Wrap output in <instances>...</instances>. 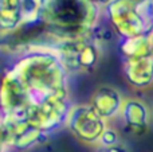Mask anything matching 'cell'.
Returning a JSON list of instances; mask_svg holds the SVG:
<instances>
[{
  "instance_id": "cell-16",
  "label": "cell",
  "mask_w": 153,
  "mask_h": 152,
  "mask_svg": "<svg viewBox=\"0 0 153 152\" xmlns=\"http://www.w3.org/2000/svg\"><path fill=\"white\" fill-rule=\"evenodd\" d=\"M5 147H8V142H7V132H5L4 124H3L1 118H0V152H4Z\"/></svg>"
},
{
  "instance_id": "cell-15",
  "label": "cell",
  "mask_w": 153,
  "mask_h": 152,
  "mask_svg": "<svg viewBox=\"0 0 153 152\" xmlns=\"http://www.w3.org/2000/svg\"><path fill=\"white\" fill-rule=\"evenodd\" d=\"M97 152H129V148L121 143L118 145H114V147H100Z\"/></svg>"
},
{
  "instance_id": "cell-11",
  "label": "cell",
  "mask_w": 153,
  "mask_h": 152,
  "mask_svg": "<svg viewBox=\"0 0 153 152\" xmlns=\"http://www.w3.org/2000/svg\"><path fill=\"white\" fill-rule=\"evenodd\" d=\"M124 101L125 98L118 89L110 85H102L93 93L90 105L103 120L109 121L120 117Z\"/></svg>"
},
{
  "instance_id": "cell-17",
  "label": "cell",
  "mask_w": 153,
  "mask_h": 152,
  "mask_svg": "<svg viewBox=\"0 0 153 152\" xmlns=\"http://www.w3.org/2000/svg\"><path fill=\"white\" fill-rule=\"evenodd\" d=\"M148 39H149V45H151V53L153 54V28L151 30V31H149Z\"/></svg>"
},
{
  "instance_id": "cell-5",
  "label": "cell",
  "mask_w": 153,
  "mask_h": 152,
  "mask_svg": "<svg viewBox=\"0 0 153 152\" xmlns=\"http://www.w3.org/2000/svg\"><path fill=\"white\" fill-rule=\"evenodd\" d=\"M67 72H91L102 57L101 45L93 38L56 42L53 47Z\"/></svg>"
},
{
  "instance_id": "cell-9",
  "label": "cell",
  "mask_w": 153,
  "mask_h": 152,
  "mask_svg": "<svg viewBox=\"0 0 153 152\" xmlns=\"http://www.w3.org/2000/svg\"><path fill=\"white\" fill-rule=\"evenodd\" d=\"M120 117L126 131L136 136H143L151 128L153 113L144 100L130 97V98H125Z\"/></svg>"
},
{
  "instance_id": "cell-10",
  "label": "cell",
  "mask_w": 153,
  "mask_h": 152,
  "mask_svg": "<svg viewBox=\"0 0 153 152\" xmlns=\"http://www.w3.org/2000/svg\"><path fill=\"white\" fill-rule=\"evenodd\" d=\"M122 73L132 88L146 90L153 86V54L122 61Z\"/></svg>"
},
{
  "instance_id": "cell-19",
  "label": "cell",
  "mask_w": 153,
  "mask_h": 152,
  "mask_svg": "<svg viewBox=\"0 0 153 152\" xmlns=\"http://www.w3.org/2000/svg\"><path fill=\"white\" fill-rule=\"evenodd\" d=\"M152 113H153V110H152Z\"/></svg>"
},
{
  "instance_id": "cell-6",
  "label": "cell",
  "mask_w": 153,
  "mask_h": 152,
  "mask_svg": "<svg viewBox=\"0 0 153 152\" xmlns=\"http://www.w3.org/2000/svg\"><path fill=\"white\" fill-rule=\"evenodd\" d=\"M66 127L76 140L87 145H98L108 121L103 120L90 104L73 105L66 118Z\"/></svg>"
},
{
  "instance_id": "cell-14",
  "label": "cell",
  "mask_w": 153,
  "mask_h": 152,
  "mask_svg": "<svg viewBox=\"0 0 153 152\" xmlns=\"http://www.w3.org/2000/svg\"><path fill=\"white\" fill-rule=\"evenodd\" d=\"M121 135L116 128H111L108 125L105 132L102 133L100 139V144L98 147H114V145L121 144Z\"/></svg>"
},
{
  "instance_id": "cell-3",
  "label": "cell",
  "mask_w": 153,
  "mask_h": 152,
  "mask_svg": "<svg viewBox=\"0 0 153 152\" xmlns=\"http://www.w3.org/2000/svg\"><path fill=\"white\" fill-rule=\"evenodd\" d=\"M102 11L111 30L120 38L148 35L153 28L151 0H110Z\"/></svg>"
},
{
  "instance_id": "cell-18",
  "label": "cell",
  "mask_w": 153,
  "mask_h": 152,
  "mask_svg": "<svg viewBox=\"0 0 153 152\" xmlns=\"http://www.w3.org/2000/svg\"><path fill=\"white\" fill-rule=\"evenodd\" d=\"M151 1H153V0H151Z\"/></svg>"
},
{
  "instance_id": "cell-4",
  "label": "cell",
  "mask_w": 153,
  "mask_h": 152,
  "mask_svg": "<svg viewBox=\"0 0 153 152\" xmlns=\"http://www.w3.org/2000/svg\"><path fill=\"white\" fill-rule=\"evenodd\" d=\"M71 107L69 90L59 92L31 102L26 109V118L31 125L48 133L66 124Z\"/></svg>"
},
{
  "instance_id": "cell-12",
  "label": "cell",
  "mask_w": 153,
  "mask_h": 152,
  "mask_svg": "<svg viewBox=\"0 0 153 152\" xmlns=\"http://www.w3.org/2000/svg\"><path fill=\"white\" fill-rule=\"evenodd\" d=\"M118 53L121 55L122 61L124 59L141 58V57L152 54L148 35H140V37L133 38H120Z\"/></svg>"
},
{
  "instance_id": "cell-8",
  "label": "cell",
  "mask_w": 153,
  "mask_h": 152,
  "mask_svg": "<svg viewBox=\"0 0 153 152\" xmlns=\"http://www.w3.org/2000/svg\"><path fill=\"white\" fill-rule=\"evenodd\" d=\"M30 104L28 92L12 70H8L0 82V108L3 116L26 117V109Z\"/></svg>"
},
{
  "instance_id": "cell-7",
  "label": "cell",
  "mask_w": 153,
  "mask_h": 152,
  "mask_svg": "<svg viewBox=\"0 0 153 152\" xmlns=\"http://www.w3.org/2000/svg\"><path fill=\"white\" fill-rule=\"evenodd\" d=\"M1 121L7 132L8 147L19 151H28L30 148L47 140V133L31 125L26 117L3 116Z\"/></svg>"
},
{
  "instance_id": "cell-13",
  "label": "cell",
  "mask_w": 153,
  "mask_h": 152,
  "mask_svg": "<svg viewBox=\"0 0 153 152\" xmlns=\"http://www.w3.org/2000/svg\"><path fill=\"white\" fill-rule=\"evenodd\" d=\"M22 26L40 23V0H22Z\"/></svg>"
},
{
  "instance_id": "cell-1",
  "label": "cell",
  "mask_w": 153,
  "mask_h": 152,
  "mask_svg": "<svg viewBox=\"0 0 153 152\" xmlns=\"http://www.w3.org/2000/svg\"><path fill=\"white\" fill-rule=\"evenodd\" d=\"M101 15L94 0H40V23L56 42L91 38Z\"/></svg>"
},
{
  "instance_id": "cell-2",
  "label": "cell",
  "mask_w": 153,
  "mask_h": 152,
  "mask_svg": "<svg viewBox=\"0 0 153 152\" xmlns=\"http://www.w3.org/2000/svg\"><path fill=\"white\" fill-rule=\"evenodd\" d=\"M11 70L28 92L30 104L46 96L67 90L69 72L54 48L28 51Z\"/></svg>"
}]
</instances>
